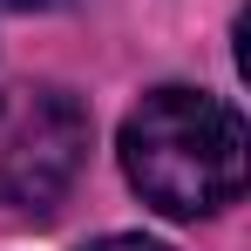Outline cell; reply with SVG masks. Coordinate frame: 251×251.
Listing matches in <instances>:
<instances>
[{"instance_id": "2", "label": "cell", "mask_w": 251, "mask_h": 251, "mask_svg": "<svg viewBox=\"0 0 251 251\" xmlns=\"http://www.w3.org/2000/svg\"><path fill=\"white\" fill-rule=\"evenodd\" d=\"M88 163V109L68 88L14 82L0 88V204L48 217Z\"/></svg>"}, {"instance_id": "1", "label": "cell", "mask_w": 251, "mask_h": 251, "mask_svg": "<svg viewBox=\"0 0 251 251\" xmlns=\"http://www.w3.org/2000/svg\"><path fill=\"white\" fill-rule=\"evenodd\" d=\"M123 170L136 197L163 217H210L245 197V116L204 88H150L123 123Z\"/></svg>"}, {"instance_id": "4", "label": "cell", "mask_w": 251, "mask_h": 251, "mask_svg": "<svg viewBox=\"0 0 251 251\" xmlns=\"http://www.w3.org/2000/svg\"><path fill=\"white\" fill-rule=\"evenodd\" d=\"M0 7H14V14H41V7H61V0H0Z\"/></svg>"}, {"instance_id": "3", "label": "cell", "mask_w": 251, "mask_h": 251, "mask_svg": "<svg viewBox=\"0 0 251 251\" xmlns=\"http://www.w3.org/2000/svg\"><path fill=\"white\" fill-rule=\"evenodd\" d=\"M82 251H170V245H156V238H129V231H116V238H95V245H82Z\"/></svg>"}]
</instances>
